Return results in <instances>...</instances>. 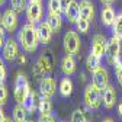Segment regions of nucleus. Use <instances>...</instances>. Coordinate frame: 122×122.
I'll return each instance as SVG.
<instances>
[{
	"label": "nucleus",
	"mask_w": 122,
	"mask_h": 122,
	"mask_svg": "<svg viewBox=\"0 0 122 122\" xmlns=\"http://www.w3.org/2000/svg\"><path fill=\"white\" fill-rule=\"evenodd\" d=\"M18 42L22 45V48L26 52H35L38 50L39 45V36H38V29L35 26V23L28 22L26 25H23L19 32H18Z\"/></svg>",
	"instance_id": "f257e3e1"
},
{
	"label": "nucleus",
	"mask_w": 122,
	"mask_h": 122,
	"mask_svg": "<svg viewBox=\"0 0 122 122\" xmlns=\"http://www.w3.org/2000/svg\"><path fill=\"white\" fill-rule=\"evenodd\" d=\"M30 93V87H29V83H28V79L26 76L19 73L15 79V90H13V96H15V100L18 103H23V100L26 99V96Z\"/></svg>",
	"instance_id": "f03ea898"
},
{
	"label": "nucleus",
	"mask_w": 122,
	"mask_h": 122,
	"mask_svg": "<svg viewBox=\"0 0 122 122\" xmlns=\"http://www.w3.org/2000/svg\"><path fill=\"white\" fill-rule=\"evenodd\" d=\"M84 103L90 111L99 109L102 105V90H99L93 83L87 84V87L84 89Z\"/></svg>",
	"instance_id": "7ed1b4c3"
},
{
	"label": "nucleus",
	"mask_w": 122,
	"mask_h": 122,
	"mask_svg": "<svg viewBox=\"0 0 122 122\" xmlns=\"http://www.w3.org/2000/svg\"><path fill=\"white\" fill-rule=\"evenodd\" d=\"M64 50L67 54H71V55H76L79 54L80 51V47H81V41H80V36L76 30H68L64 35Z\"/></svg>",
	"instance_id": "20e7f679"
},
{
	"label": "nucleus",
	"mask_w": 122,
	"mask_h": 122,
	"mask_svg": "<svg viewBox=\"0 0 122 122\" xmlns=\"http://www.w3.org/2000/svg\"><path fill=\"white\" fill-rule=\"evenodd\" d=\"M34 76L35 77H44V76H47L52 71V61H51V57L48 54H42L36 63L34 64Z\"/></svg>",
	"instance_id": "39448f33"
},
{
	"label": "nucleus",
	"mask_w": 122,
	"mask_h": 122,
	"mask_svg": "<svg viewBox=\"0 0 122 122\" xmlns=\"http://www.w3.org/2000/svg\"><path fill=\"white\" fill-rule=\"evenodd\" d=\"M92 83H93L99 90H105L106 87L109 86V73L106 68L99 67L97 70H95L92 73Z\"/></svg>",
	"instance_id": "423d86ee"
},
{
	"label": "nucleus",
	"mask_w": 122,
	"mask_h": 122,
	"mask_svg": "<svg viewBox=\"0 0 122 122\" xmlns=\"http://www.w3.org/2000/svg\"><path fill=\"white\" fill-rule=\"evenodd\" d=\"M42 18V3L29 0L28 7H26V19L30 23H39Z\"/></svg>",
	"instance_id": "0eeeda50"
},
{
	"label": "nucleus",
	"mask_w": 122,
	"mask_h": 122,
	"mask_svg": "<svg viewBox=\"0 0 122 122\" xmlns=\"http://www.w3.org/2000/svg\"><path fill=\"white\" fill-rule=\"evenodd\" d=\"M2 50H3V58L6 61H15L19 57V44H18L16 39H13V38L6 39V42H5Z\"/></svg>",
	"instance_id": "6e6552de"
},
{
	"label": "nucleus",
	"mask_w": 122,
	"mask_h": 122,
	"mask_svg": "<svg viewBox=\"0 0 122 122\" xmlns=\"http://www.w3.org/2000/svg\"><path fill=\"white\" fill-rule=\"evenodd\" d=\"M3 28L7 30V32H15L16 30V28H18V23H19V20H18V13L15 12L12 7H9V9H6L5 12H3Z\"/></svg>",
	"instance_id": "1a4fd4ad"
},
{
	"label": "nucleus",
	"mask_w": 122,
	"mask_h": 122,
	"mask_svg": "<svg viewBox=\"0 0 122 122\" xmlns=\"http://www.w3.org/2000/svg\"><path fill=\"white\" fill-rule=\"evenodd\" d=\"M121 39L116 38V36H112L108 42H106V58H108L109 64L112 63V61L121 55Z\"/></svg>",
	"instance_id": "9d476101"
},
{
	"label": "nucleus",
	"mask_w": 122,
	"mask_h": 122,
	"mask_svg": "<svg viewBox=\"0 0 122 122\" xmlns=\"http://www.w3.org/2000/svg\"><path fill=\"white\" fill-rule=\"evenodd\" d=\"M55 89H57V84H55V80L52 77H42L41 79V81H39V92H41L42 96L52 97L54 93H55Z\"/></svg>",
	"instance_id": "9b49d317"
},
{
	"label": "nucleus",
	"mask_w": 122,
	"mask_h": 122,
	"mask_svg": "<svg viewBox=\"0 0 122 122\" xmlns=\"http://www.w3.org/2000/svg\"><path fill=\"white\" fill-rule=\"evenodd\" d=\"M102 103L106 109H112L116 103V90L113 86H108L102 92Z\"/></svg>",
	"instance_id": "f8f14e48"
},
{
	"label": "nucleus",
	"mask_w": 122,
	"mask_h": 122,
	"mask_svg": "<svg viewBox=\"0 0 122 122\" xmlns=\"http://www.w3.org/2000/svg\"><path fill=\"white\" fill-rule=\"evenodd\" d=\"M106 38L103 35H95L93 36V42H92V52L97 57H103L106 54Z\"/></svg>",
	"instance_id": "ddd939ff"
},
{
	"label": "nucleus",
	"mask_w": 122,
	"mask_h": 122,
	"mask_svg": "<svg viewBox=\"0 0 122 122\" xmlns=\"http://www.w3.org/2000/svg\"><path fill=\"white\" fill-rule=\"evenodd\" d=\"M36 29H38V36H39V41H41L42 44H50V42H51V39H52L54 32H52L51 26L47 23V20H45V22H39V25L36 26Z\"/></svg>",
	"instance_id": "4468645a"
},
{
	"label": "nucleus",
	"mask_w": 122,
	"mask_h": 122,
	"mask_svg": "<svg viewBox=\"0 0 122 122\" xmlns=\"http://www.w3.org/2000/svg\"><path fill=\"white\" fill-rule=\"evenodd\" d=\"M64 15H66V19L70 23H76V22H77V19L80 18V3L76 2V0H71L70 5H68V7L64 12Z\"/></svg>",
	"instance_id": "2eb2a0df"
},
{
	"label": "nucleus",
	"mask_w": 122,
	"mask_h": 122,
	"mask_svg": "<svg viewBox=\"0 0 122 122\" xmlns=\"http://www.w3.org/2000/svg\"><path fill=\"white\" fill-rule=\"evenodd\" d=\"M77 70V66H76V60L71 54H67L63 60H61V71H63L66 76H73Z\"/></svg>",
	"instance_id": "dca6fc26"
},
{
	"label": "nucleus",
	"mask_w": 122,
	"mask_h": 122,
	"mask_svg": "<svg viewBox=\"0 0 122 122\" xmlns=\"http://www.w3.org/2000/svg\"><path fill=\"white\" fill-rule=\"evenodd\" d=\"M115 18H116V13L112 7V5H108L102 9V13H100V20L105 26H112L113 22H115Z\"/></svg>",
	"instance_id": "f3484780"
},
{
	"label": "nucleus",
	"mask_w": 122,
	"mask_h": 122,
	"mask_svg": "<svg viewBox=\"0 0 122 122\" xmlns=\"http://www.w3.org/2000/svg\"><path fill=\"white\" fill-rule=\"evenodd\" d=\"M47 23L51 26V29H52L54 34L60 32L61 26H63V18H61V13L48 12V15H47Z\"/></svg>",
	"instance_id": "a211bd4d"
},
{
	"label": "nucleus",
	"mask_w": 122,
	"mask_h": 122,
	"mask_svg": "<svg viewBox=\"0 0 122 122\" xmlns=\"http://www.w3.org/2000/svg\"><path fill=\"white\" fill-rule=\"evenodd\" d=\"M39 100L41 99H38V95H36V92H32L30 90V93L26 96V99L23 100V108L28 111V113H30V112H34L36 108H38V105H39Z\"/></svg>",
	"instance_id": "6ab92c4d"
},
{
	"label": "nucleus",
	"mask_w": 122,
	"mask_h": 122,
	"mask_svg": "<svg viewBox=\"0 0 122 122\" xmlns=\"http://www.w3.org/2000/svg\"><path fill=\"white\" fill-rule=\"evenodd\" d=\"M80 16L89 20L95 18V6L90 0H81L80 2Z\"/></svg>",
	"instance_id": "aec40b11"
},
{
	"label": "nucleus",
	"mask_w": 122,
	"mask_h": 122,
	"mask_svg": "<svg viewBox=\"0 0 122 122\" xmlns=\"http://www.w3.org/2000/svg\"><path fill=\"white\" fill-rule=\"evenodd\" d=\"M60 93H61V96H64V97H68L73 93V81L68 77H64L63 80L60 81Z\"/></svg>",
	"instance_id": "412c9836"
},
{
	"label": "nucleus",
	"mask_w": 122,
	"mask_h": 122,
	"mask_svg": "<svg viewBox=\"0 0 122 122\" xmlns=\"http://www.w3.org/2000/svg\"><path fill=\"white\" fill-rule=\"evenodd\" d=\"M86 67H87V70L90 73H93L95 70H97L100 67V57L95 55L93 52H90L89 57L86 58Z\"/></svg>",
	"instance_id": "4be33fe9"
},
{
	"label": "nucleus",
	"mask_w": 122,
	"mask_h": 122,
	"mask_svg": "<svg viewBox=\"0 0 122 122\" xmlns=\"http://www.w3.org/2000/svg\"><path fill=\"white\" fill-rule=\"evenodd\" d=\"M26 115H28V111L23 108V105L18 103V106H15L13 109V121L15 122H26Z\"/></svg>",
	"instance_id": "5701e85b"
},
{
	"label": "nucleus",
	"mask_w": 122,
	"mask_h": 122,
	"mask_svg": "<svg viewBox=\"0 0 122 122\" xmlns=\"http://www.w3.org/2000/svg\"><path fill=\"white\" fill-rule=\"evenodd\" d=\"M38 111L42 115H51V112H52V103H51L50 97H45V96L41 97L39 105H38Z\"/></svg>",
	"instance_id": "b1692460"
},
{
	"label": "nucleus",
	"mask_w": 122,
	"mask_h": 122,
	"mask_svg": "<svg viewBox=\"0 0 122 122\" xmlns=\"http://www.w3.org/2000/svg\"><path fill=\"white\" fill-rule=\"evenodd\" d=\"M112 34H113V36H116L122 41V12H119L115 18V22L112 25Z\"/></svg>",
	"instance_id": "393cba45"
},
{
	"label": "nucleus",
	"mask_w": 122,
	"mask_h": 122,
	"mask_svg": "<svg viewBox=\"0 0 122 122\" xmlns=\"http://www.w3.org/2000/svg\"><path fill=\"white\" fill-rule=\"evenodd\" d=\"M74 25H76V28H77L79 32H81V34H87V32H89V28H90V20L86 19V18H81V16H80Z\"/></svg>",
	"instance_id": "a878e982"
},
{
	"label": "nucleus",
	"mask_w": 122,
	"mask_h": 122,
	"mask_svg": "<svg viewBox=\"0 0 122 122\" xmlns=\"http://www.w3.org/2000/svg\"><path fill=\"white\" fill-rule=\"evenodd\" d=\"M10 7L16 13H22L28 7V0H10Z\"/></svg>",
	"instance_id": "bb28decb"
},
{
	"label": "nucleus",
	"mask_w": 122,
	"mask_h": 122,
	"mask_svg": "<svg viewBox=\"0 0 122 122\" xmlns=\"http://www.w3.org/2000/svg\"><path fill=\"white\" fill-rule=\"evenodd\" d=\"M87 115H86V111L83 109H76L73 113H71V121L70 122H87Z\"/></svg>",
	"instance_id": "cd10ccee"
},
{
	"label": "nucleus",
	"mask_w": 122,
	"mask_h": 122,
	"mask_svg": "<svg viewBox=\"0 0 122 122\" xmlns=\"http://www.w3.org/2000/svg\"><path fill=\"white\" fill-rule=\"evenodd\" d=\"M48 12H52V13H63V9H61V2H60V0H48Z\"/></svg>",
	"instance_id": "c85d7f7f"
},
{
	"label": "nucleus",
	"mask_w": 122,
	"mask_h": 122,
	"mask_svg": "<svg viewBox=\"0 0 122 122\" xmlns=\"http://www.w3.org/2000/svg\"><path fill=\"white\" fill-rule=\"evenodd\" d=\"M7 103V89L3 84V81H0V106H5Z\"/></svg>",
	"instance_id": "c756f323"
},
{
	"label": "nucleus",
	"mask_w": 122,
	"mask_h": 122,
	"mask_svg": "<svg viewBox=\"0 0 122 122\" xmlns=\"http://www.w3.org/2000/svg\"><path fill=\"white\" fill-rule=\"evenodd\" d=\"M5 79H6V67L3 60L0 58V81H5Z\"/></svg>",
	"instance_id": "7c9ffc66"
},
{
	"label": "nucleus",
	"mask_w": 122,
	"mask_h": 122,
	"mask_svg": "<svg viewBox=\"0 0 122 122\" xmlns=\"http://www.w3.org/2000/svg\"><path fill=\"white\" fill-rule=\"evenodd\" d=\"M36 122H55V119H54L51 115H42V113H41V116L38 118Z\"/></svg>",
	"instance_id": "2f4dec72"
},
{
	"label": "nucleus",
	"mask_w": 122,
	"mask_h": 122,
	"mask_svg": "<svg viewBox=\"0 0 122 122\" xmlns=\"http://www.w3.org/2000/svg\"><path fill=\"white\" fill-rule=\"evenodd\" d=\"M5 28H0V50L3 48V45H5V42H6V38H5Z\"/></svg>",
	"instance_id": "473e14b6"
},
{
	"label": "nucleus",
	"mask_w": 122,
	"mask_h": 122,
	"mask_svg": "<svg viewBox=\"0 0 122 122\" xmlns=\"http://www.w3.org/2000/svg\"><path fill=\"white\" fill-rule=\"evenodd\" d=\"M115 71H116V79H118V83H119V86L122 87V66H121L119 68H116Z\"/></svg>",
	"instance_id": "72a5a7b5"
},
{
	"label": "nucleus",
	"mask_w": 122,
	"mask_h": 122,
	"mask_svg": "<svg viewBox=\"0 0 122 122\" xmlns=\"http://www.w3.org/2000/svg\"><path fill=\"white\" fill-rule=\"evenodd\" d=\"M60 2H61V9H63V13H64V12H66V9L68 7V5H70L71 0H60Z\"/></svg>",
	"instance_id": "f704fd0d"
},
{
	"label": "nucleus",
	"mask_w": 122,
	"mask_h": 122,
	"mask_svg": "<svg viewBox=\"0 0 122 122\" xmlns=\"http://www.w3.org/2000/svg\"><path fill=\"white\" fill-rule=\"evenodd\" d=\"M5 119H6L5 112H3V109H2V106H0V122H5Z\"/></svg>",
	"instance_id": "c9c22d12"
},
{
	"label": "nucleus",
	"mask_w": 122,
	"mask_h": 122,
	"mask_svg": "<svg viewBox=\"0 0 122 122\" xmlns=\"http://www.w3.org/2000/svg\"><path fill=\"white\" fill-rule=\"evenodd\" d=\"M18 60H19V63H20V64H23V63H26V57H25V55H22V54H19V57H18Z\"/></svg>",
	"instance_id": "e433bc0d"
},
{
	"label": "nucleus",
	"mask_w": 122,
	"mask_h": 122,
	"mask_svg": "<svg viewBox=\"0 0 122 122\" xmlns=\"http://www.w3.org/2000/svg\"><path fill=\"white\" fill-rule=\"evenodd\" d=\"M100 2H102L105 6H108V5H112V3L115 2V0H100Z\"/></svg>",
	"instance_id": "4c0bfd02"
},
{
	"label": "nucleus",
	"mask_w": 122,
	"mask_h": 122,
	"mask_svg": "<svg viewBox=\"0 0 122 122\" xmlns=\"http://www.w3.org/2000/svg\"><path fill=\"white\" fill-rule=\"evenodd\" d=\"M118 113H119V116L122 118V102H119V105H118Z\"/></svg>",
	"instance_id": "58836bf2"
},
{
	"label": "nucleus",
	"mask_w": 122,
	"mask_h": 122,
	"mask_svg": "<svg viewBox=\"0 0 122 122\" xmlns=\"http://www.w3.org/2000/svg\"><path fill=\"white\" fill-rule=\"evenodd\" d=\"M2 20H3V13L0 12V28H3V22Z\"/></svg>",
	"instance_id": "ea45409f"
},
{
	"label": "nucleus",
	"mask_w": 122,
	"mask_h": 122,
	"mask_svg": "<svg viewBox=\"0 0 122 122\" xmlns=\"http://www.w3.org/2000/svg\"><path fill=\"white\" fill-rule=\"evenodd\" d=\"M102 122H115V121H113L112 118H105V119H103Z\"/></svg>",
	"instance_id": "a19ab883"
},
{
	"label": "nucleus",
	"mask_w": 122,
	"mask_h": 122,
	"mask_svg": "<svg viewBox=\"0 0 122 122\" xmlns=\"http://www.w3.org/2000/svg\"><path fill=\"white\" fill-rule=\"evenodd\" d=\"M5 122H15V121H13V118H12V119H10V118H6Z\"/></svg>",
	"instance_id": "79ce46f5"
},
{
	"label": "nucleus",
	"mask_w": 122,
	"mask_h": 122,
	"mask_svg": "<svg viewBox=\"0 0 122 122\" xmlns=\"http://www.w3.org/2000/svg\"><path fill=\"white\" fill-rule=\"evenodd\" d=\"M6 2V0H0V6H3V3Z\"/></svg>",
	"instance_id": "37998d69"
},
{
	"label": "nucleus",
	"mask_w": 122,
	"mask_h": 122,
	"mask_svg": "<svg viewBox=\"0 0 122 122\" xmlns=\"http://www.w3.org/2000/svg\"><path fill=\"white\" fill-rule=\"evenodd\" d=\"M34 2H41V0H34Z\"/></svg>",
	"instance_id": "c03bdc74"
},
{
	"label": "nucleus",
	"mask_w": 122,
	"mask_h": 122,
	"mask_svg": "<svg viewBox=\"0 0 122 122\" xmlns=\"http://www.w3.org/2000/svg\"><path fill=\"white\" fill-rule=\"evenodd\" d=\"M26 122H34V121H26Z\"/></svg>",
	"instance_id": "a18cd8bd"
},
{
	"label": "nucleus",
	"mask_w": 122,
	"mask_h": 122,
	"mask_svg": "<svg viewBox=\"0 0 122 122\" xmlns=\"http://www.w3.org/2000/svg\"><path fill=\"white\" fill-rule=\"evenodd\" d=\"M63 122H66V121H63Z\"/></svg>",
	"instance_id": "49530a36"
}]
</instances>
